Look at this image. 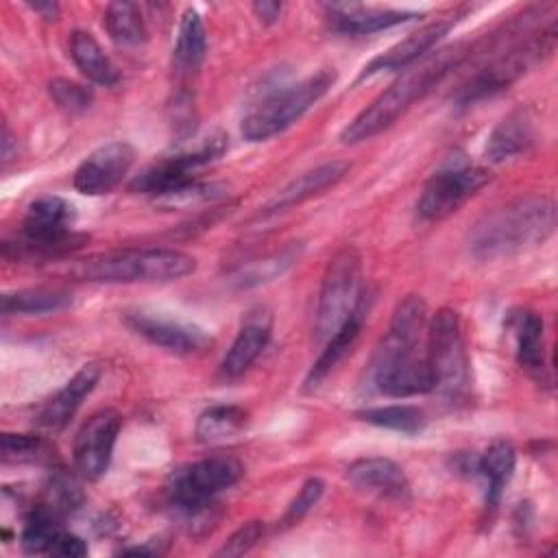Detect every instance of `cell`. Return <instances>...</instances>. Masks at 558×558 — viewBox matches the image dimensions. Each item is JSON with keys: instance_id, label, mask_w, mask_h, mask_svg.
Instances as JSON below:
<instances>
[{"instance_id": "cell-1", "label": "cell", "mask_w": 558, "mask_h": 558, "mask_svg": "<svg viewBox=\"0 0 558 558\" xmlns=\"http://www.w3.org/2000/svg\"><path fill=\"white\" fill-rule=\"evenodd\" d=\"M425 329V301L416 294H408L397 303L388 331L371 357V381L377 392L403 399L434 390L427 355L421 353Z\"/></svg>"}, {"instance_id": "cell-2", "label": "cell", "mask_w": 558, "mask_h": 558, "mask_svg": "<svg viewBox=\"0 0 558 558\" xmlns=\"http://www.w3.org/2000/svg\"><path fill=\"white\" fill-rule=\"evenodd\" d=\"M469 54L466 44H451L432 52L421 63L410 65L384 89L368 107H364L340 133L344 144L371 140L392 126L418 98L436 87Z\"/></svg>"}, {"instance_id": "cell-3", "label": "cell", "mask_w": 558, "mask_h": 558, "mask_svg": "<svg viewBox=\"0 0 558 558\" xmlns=\"http://www.w3.org/2000/svg\"><path fill=\"white\" fill-rule=\"evenodd\" d=\"M556 229V205L545 194L519 196L484 214L469 231L477 259H497L545 242Z\"/></svg>"}, {"instance_id": "cell-4", "label": "cell", "mask_w": 558, "mask_h": 558, "mask_svg": "<svg viewBox=\"0 0 558 558\" xmlns=\"http://www.w3.org/2000/svg\"><path fill=\"white\" fill-rule=\"evenodd\" d=\"M194 270L196 259L174 248H124L81 259L70 266L72 277L96 283L172 281Z\"/></svg>"}, {"instance_id": "cell-5", "label": "cell", "mask_w": 558, "mask_h": 558, "mask_svg": "<svg viewBox=\"0 0 558 558\" xmlns=\"http://www.w3.org/2000/svg\"><path fill=\"white\" fill-rule=\"evenodd\" d=\"M427 362L434 390L449 403L464 401L471 388V364L458 312L442 307L427 325Z\"/></svg>"}, {"instance_id": "cell-6", "label": "cell", "mask_w": 558, "mask_h": 558, "mask_svg": "<svg viewBox=\"0 0 558 558\" xmlns=\"http://www.w3.org/2000/svg\"><path fill=\"white\" fill-rule=\"evenodd\" d=\"M336 83V72L325 68L316 74L279 89L255 105L242 120V137L248 142H264L290 124H294L312 105H316Z\"/></svg>"}, {"instance_id": "cell-7", "label": "cell", "mask_w": 558, "mask_h": 558, "mask_svg": "<svg viewBox=\"0 0 558 558\" xmlns=\"http://www.w3.org/2000/svg\"><path fill=\"white\" fill-rule=\"evenodd\" d=\"M360 307H364L362 264L355 248H340L327 264L316 307V340L327 342Z\"/></svg>"}, {"instance_id": "cell-8", "label": "cell", "mask_w": 558, "mask_h": 558, "mask_svg": "<svg viewBox=\"0 0 558 558\" xmlns=\"http://www.w3.org/2000/svg\"><path fill=\"white\" fill-rule=\"evenodd\" d=\"M242 473L244 469L235 458L207 456L172 471L166 482V495L177 510L198 514L218 493L238 484Z\"/></svg>"}, {"instance_id": "cell-9", "label": "cell", "mask_w": 558, "mask_h": 558, "mask_svg": "<svg viewBox=\"0 0 558 558\" xmlns=\"http://www.w3.org/2000/svg\"><path fill=\"white\" fill-rule=\"evenodd\" d=\"M225 137L211 135L201 142L194 150H185L148 166L131 181L133 192H142L161 201L179 194L181 190L196 183V170L225 153Z\"/></svg>"}, {"instance_id": "cell-10", "label": "cell", "mask_w": 558, "mask_h": 558, "mask_svg": "<svg viewBox=\"0 0 558 558\" xmlns=\"http://www.w3.org/2000/svg\"><path fill=\"white\" fill-rule=\"evenodd\" d=\"M554 48V26L547 33H541V37L523 44L521 48L510 50L504 57H497L488 65L480 68L466 83L460 85L456 92V102L460 107L471 105L480 98H486L504 87H508L514 78H519L530 65H534L543 54H549Z\"/></svg>"}, {"instance_id": "cell-11", "label": "cell", "mask_w": 558, "mask_h": 558, "mask_svg": "<svg viewBox=\"0 0 558 558\" xmlns=\"http://www.w3.org/2000/svg\"><path fill=\"white\" fill-rule=\"evenodd\" d=\"M490 174L475 166H447L434 172L416 198V214L423 220H442L458 211L477 190L488 183Z\"/></svg>"}, {"instance_id": "cell-12", "label": "cell", "mask_w": 558, "mask_h": 558, "mask_svg": "<svg viewBox=\"0 0 558 558\" xmlns=\"http://www.w3.org/2000/svg\"><path fill=\"white\" fill-rule=\"evenodd\" d=\"M74 207L61 196L35 198L22 220L24 244L31 251L59 253L68 251L74 240L72 235Z\"/></svg>"}, {"instance_id": "cell-13", "label": "cell", "mask_w": 558, "mask_h": 558, "mask_svg": "<svg viewBox=\"0 0 558 558\" xmlns=\"http://www.w3.org/2000/svg\"><path fill=\"white\" fill-rule=\"evenodd\" d=\"M120 425L122 418L116 410H98L81 425L72 451L81 477L96 482L107 473Z\"/></svg>"}, {"instance_id": "cell-14", "label": "cell", "mask_w": 558, "mask_h": 558, "mask_svg": "<svg viewBox=\"0 0 558 558\" xmlns=\"http://www.w3.org/2000/svg\"><path fill=\"white\" fill-rule=\"evenodd\" d=\"M135 150L129 142H109L92 150L74 170V187L85 196L109 194L131 170Z\"/></svg>"}, {"instance_id": "cell-15", "label": "cell", "mask_w": 558, "mask_h": 558, "mask_svg": "<svg viewBox=\"0 0 558 558\" xmlns=\"http://www.w3.org/2000/svg\"><path fill=\"white\" fill-rule=\"evenodd\" d=\"M124 325L137 336L146 338L150 344L161 347L177 355H190L207 347L209 336L190 323L155 316L148 312H126Z\"/></svg>"}, {"instance_id": "cell-16", "label": "cell", "mask_w": 558, "mask_h": 558, "mask_svg": "<svg viewBox=\"0 0 558 558\" xmlns=\"http://www.w3.org/2000/svg\"><path fill=\"white\" fill-rule=\"evenodd\" d=\"M453 26V20L447 17V20H436V22H429L425 26H421L418 31L410 33L408 37H403L401 41H397L395 46H390L386 52L377 54L375 59H371L357 81L366 78V76H373L377 72H399V70H408L410 65H414L427 50H432L447 33L449 28Z\"/></svg>"}, {"instance_id": "cell-17", "label": "cell", "mask_w": 558, "mask_h": 558, "mask_svg": "<svg viewBox=\"0 0 558 558\" xmlns=\"http://www.w3.org/2000/svg\"><path fill=\"white\" fill-rule=\"evenodd\" d=\"M100 364L96 362H89V364H83L68 381L65 386L52 395L37 412L35 416V425L39 429H46V432H61L70 418L74 416V412L78 410L81 401L94 390V386L98 384L100 379Z\"/></svg>"}, {"instance_id": "cell-18", "label": "cell", "mask_w": 558, "mask_h": 558, "mask_svg": "<svg viewBox=\"0 0 558 558\" xmlns=\"http://www.w3.org/2000/svg\"><path fill=\"white\" fill-rule=\"evenodd\" d=\"M347 480L368 495H377L390 501L410 499V482L403 469L390 458H360L347 466Z\"/></svg>"}, {"instance_id": "cell-19", "label": "cell", "mask_w": 558, "mask_h": 558, "mask_svg": "<svg viewBox=\"0 0 558 558\" xmlns=\"http://www.w3.org/2000/svg\"><path fill=\"white\" fill-rule=\"evenodd\" d=\"M349 172V163L347 161H325L303 174H299L296 179H292L290 183H286L262 209L259 216H272L279 211H286L294 205H301L307 198H314L318 194H323L325 190L333 187L338 181L344 179V174Z\"/></svg>"}, {"instance_id": "cell-20", "label": "cell", "mask_w": 558, "mask_h": 558, "mask_svg": "<svg viewBox=\"0 0 558 558\" xmlns=\"http://www.w3.org/2000/svg\"><path fill=\"white\" fill-rule=\"evenodd\" d=\"M272 333V316L266 307H255L246 314L235 340L220 362V373L225 377L242 375L266 349Z\"/></svg>"}, {"instance_id": "cell-21", "label": "cell", "mask_w": 558, "mask_h": 558, "mask_svg": "<svg viewBox=\"0 0 558 558\" xmlns=\"http://www.w3.org/2000/svg\"><path fill=\"white\" fill-rule=\"evenodd\" d=\"M506 329L514 340V355L521 368H525L538 381L545 379V344H543V318L527 307L512 310L506 318Z\"/></svg>"}, {"instance_id": "cell-22", "label": "cell", "mask_w": 558, "mask_h": 558, "mask_svg": "<svg viewBox=\"0 0 558 558\" xmlns=\"http://www.w3.org/2000/svg\"><path fill=\"white\" fill-rule=\"evenodd\" d=\"M327 17L333 31L368 35L384 28H392L405 24L416 17L414 11H397V9H377L362 4H329Z\"/></svg>"}, {"instance_id": "cell-23", "label": "cell", "mask_w": 558, "mask_h": 558, "mask_svg": "<svg viewBox=\"0 0 558 558\" xmlns=\"http://www.w3.org/2000/svg\"><path fill=\"white\" fill-rule=\"evenodd\" d=\"M536 131L534 120L527 109H514L510 111L488 135L484 157L493 163L506 161L510 157H517L534 144Z\"/></svg>"}, {"instance_id": "cell-24", "label": "cell", "mask_w": 558, "mask_h": 558, "mask_svg": "<svg viewBox=\"0 0 558 558\" xmlns=\"http://www.w3.org/2000/svg\"><path fill=\"white\" fill-rule=\"evenodd\" d=\"M517 464V449L510 440L497 438L488 445V449L477 458L475 471L486 482V510H495L499 497L510 482Z\"/></svg>"}, {"instance_id": "cell-25", "label": "cell", "mask_w": 558, "mask_h": 558, "mask_svg": "<svg viewBox=\"0 0 558 558\" xmlns=\"http://www.w3.org/2000/svg\"><path fill=\"white\" fill-rule=\"evenodd\" d=\"M70 57L74 65L81 70L85 78H89L96 85L111 87L120 81V74L111 59L105 54L100 44L94 39L92 33L87 31H72L70 33Z\"/></svg>"}, {"instance_id": "cell-26", "label": "cell", "mask_w": 558, "mask_h": 558, "mask_svg": "<svg viewBox=\"0 0 558 558\" xmlns=\"http://www.w3.org/2000/svg\"><path fill=\"white\" fill-rule=\"evenodd\" d=\"M205 50H207V37H205L203 20L196 13V9H185L179 22L177 44L172 50V65L177 74L194 72L205 59Z\"/></svg>"}, {"instance_id": "cell-27", "label": "cell", "mask_w": 558, "mask_h": 558, "mask_svg": "<svg viewBox=\"0 0 558 558\" xmlns=\"http://www.w3.org/2000/svg\"><path fill=\"white\" fill-rule=\"evenodd\" d=\"M362 316H364V307H360L327 342H323L325 349L320 351L318 360L312 364V368L305 377L307 390L316 388L338 366V362L351 351V347L360 333V327H362Z\"/></svg>"}, {"instance_id": "cell-28", "label": "cell", "mask_w": 558, "mask_h": 558, "mask_svg": "<svg viewBox=\"0 0 558 558\" xmlns=\"http://www.w3.org/2000/svg\"><path fill=\"white\" fill-rule=\"evenodd\" d=\"M248 423V412L240 405H211L201 412L196 418L194 434L201 442H220L238 432H242Z\"/></svg>"}, {"instance_id": "cell-29", "label": "cell", "mask_w": 558, "mask_h": 558, "mask_svg": "<svg viewBox=\"0 0 558 558\" xmlns=\"http://www.w3.org/2000/svg\"><path fill=\"white\" fill-rule=\"evenodd\" d=\"M301 251H303V244H301V242H288L286 246L272 251V253L266 255L264 259H257V262H251V264L242 266V268L235 272V279H233V281H235L240 288H253V286L272 281L275 277L283 275V272L301 257Z\"/></svg>"}, {"instance_id": "cell-30", "label": "cell", "mask_w": 558, "mask_h": 558, "mask_svg": "<svg viewBox=\"0 0 558 558\" xmlns=\"http://www.w3.org/2000/svg\"><path fill=\"white\" fill-rule=\"evenodd\" d=\"M105 28L118 46H140L146 41L148 31L142 11L133 2H111L105 9Z\"/></svg>"}, {"instance_id": "cell-31", "label": "cell", "mask_w": 558, "mask_h": 558, "mask_svg": "<svg viewBox=\"0 0 558 558\" xmlns=\"http://www.w3.org/2000/svg\"><path fill=\"white\" fill-rule=\"evenodd\" d=\"M72 294L61 288H24L2 296L4 314H46L65 307Z\"/></svg>"}, {"instance_id": "cell-32", "label": "cell", "mask_w": 558, "mask_h": 558, "mask_svg": "<svg viewBox=\"0 0 558 558\" xmlns=\"http://www.w3.org/2000/svg\"><path fill=\"white\" fill-rule=\"evenodd\" d=\"M61 519L46 506L33 508V512L26 517V523L20 534V545L26 554H48L54 538L59 536L61 530Z\"/></svg>"}, {"instance_id": "cell-33", "label": "cell", "mask_w": 558, "mask_h": 558, "mask_svg": "<svg viewBox=\"0 0 558 558\" xmlns=\"http://www.w3.org/2000/svg\"><path fill=\"white\" fill-rule=\"evenodd\" d=\"M355 416L362 418L364 423L386 427V429H395V432H401V434H418L427 425V418H425L423 410H418L414 405H401V403L366 408V410H360Z\"/></svg>"}, {"instance_id": "cell-34", "label": "cell", "mask_w": 558, "mask_h": 558, "mask_svg": "<svg viewBox=\"0 0 558 558\" xmlns=\"http://www.w3.org/2000/svg\"><path fill=\"white\" fill-rule=\"evenodd\" d=\"M0 456L13 464H44L54 460V447L35 434H9L0 436Z\"/></svg>"}, {"instance_id": "cell-35", "label": "cell", "mask_w": 558, "mask_h": 558, "mask_svg": "<svg viewBox=\"0 0 558 558\" xmlns=\"http://www.w3.org/2000/svg\"><path fill=\"white\" fill-rule=\"evenodd\" d=\"M83 501V493L78 488V484L74 482V477L65 475V473H57L48 488H46V497L44 504L48 510H52L59 517H65L70 512H74Z\"/></svg>"}, {"instance_id": "cell-36", "label": "cell", "mask_w": 558, "mask_h": 558, "mask_svg": "<svg viewBox=\"0 0 558 558\" xmlns=\"http://www.w3.org/2000/svg\"><path fill=\"white\" fill-rule=\"evenodd\" d=\"M48 94L54 100V105L68 113H83L92 105V89L83 83L70 81V78H52L48 83Z\"/></svg>"}, {"instance_id": "cell-37", "label": "cell", "mask_w": 558, "mask_h": 558, "mask_svg": "<svg viewBox=\"0 0 558 558\" xmlns=\"http://www.w3.org/2000/svg\"><path fill=\"white\" fill-rule=\"evenodd\" d=\"M325 490V484L320 477H310L303 482V486L299 488V493L294 495V499L288 504L286 512L281 514V527H290L294 523H299L320 499Z\"/></svg>"}, {"instance_id": "cell-38", "label": "cell", "mask_w": 558, "mask_h": 558, "mask_svg": "<svg viewBox=\"0 0 558 558\" xmlns=\"http://www.w3.org/2000/svg\"><path fill=\"white\" fill-rule=\"evenodd\" d=\"M262 536H264V521H257V519L246 521L225 541V545L216 554L218 556H242V554L251 551Z\"/></svg>"}, {"instance_id": "cell-39", "label": "cell", "mask_w": 558, "mask_h": 558, "mask_svg": "<svg viewBox=\"0 0 558 558\" xmlns=\"http://www.w3.org/2000/svg\"><path fill=\"white\" fill-rule=\"evenodd\" d=\"M52 556H63V558H83L87 556V545L81 536L70 534V532H59V536L54 538L50 551Z\"/></svg>"}, {"instance_id": "cell-40", "label": "cell", "mask_w": 558, "mask_h": 558, "mask_svg": "<svg viewBox=\"0 0 558 558\" xmlns=\"http://www.w3.org/2000/svg\"><path fill=\"white\" fill-rule=\"evenodd\" d=\"M253 13L262 24H272V22H277L279 13H281V4L279 2H255Z\"/></svg>"}, {"instance_id": "cell-41", "label": "cell", "mask_w": 558, "mask_h": 558, "mask_svg": "<svg viewBox=\"0 0 558 558\" xmlns=\"http://www.w3.org/2000/svg\"><path fill=\"white\" fill-rule=\"evenodd\" d=\"M31 9L41 13L46 20H54L57 17V4L54 2H35V4H31Z\"/></svg>"}, {"instance_id": "cell-42", "label": "cell", "mask_w": 558, "mask_h": 558, "mask_svg": "<svg viewBox=\"0 0 558 558\" xmlns=\"http://www.w3.org/2000/svg\"><path fill=\"white\" fill-rule=\"evenodd\" d=\"M11 144H13V135H11L9 126L2 124V159L4 161L11 159Z\"/></svg>"}]
</instances>
